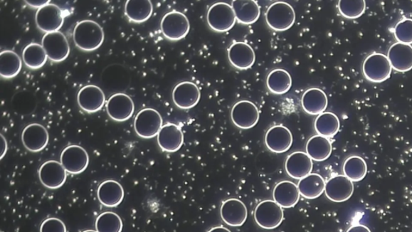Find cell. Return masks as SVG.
I'll return each mask as SVG.
<instances>
[{"label":"cell","mask_w":412,"mask_h":232,"mask_svg":"<svg viewBox=\"0 0 412 232\" xmlns=\"http://www.w3.org/2000/svg\"><path fill=\"white\" fill-rule=\"evenodd\" d=\"M343 173L350 181L359 182L367 174V164L364 159L359 156H352L343 164Z\"/></svg>","instance_id":"cell-35"},{"label":"cell","mask_w":412,"mask_h":232,"mask_svg":"<svg viewBox=\"0 0 412 232\" xmlns=\"http://www.w3.org/2000/svg\"><path fill=\"white\" fill-rule=\"evenodd\" d=\"M313 163L304 152H295L288 156L285 162L287 174L294 179L300 180L312 173Z\"/></svg>","instance_id":"cell-20"},{"label":"cell","mask_w":412,"mask_h":232,"mask_svg":"<svg viewBox=\"0 0 412 232\" xmlns=\"http://www.w3.org/2000/svg\"><path fill=\"white\" fill-rule=\"evenodd\" d=\"M366 4L364 0L361 1H339L338 2V10L342 16L347 19H358L364 14Z\"/></svg>","instance_id":"cell-37"},{"label":"cell","mask_w":412,"mask_h":232,"mask_svg":"<svg viewBox=\"0 0 412 232\" xmlns=\"http://www.w3.org/2000/svg\"><path fill=\"white\" fill-rule=\"evenodd\" d=\"M73 41L80 50L85 52L95 51L104 41L103 29L94 21H80L73 30Z\"/></svg>","instance_id":"cell-1"},{"label":"cell","mask_w":412,"mask_h":232,"mask_svg":"<svg viewBox=\"0 0 412 232\" xmlns=\"http://www.w3.org/2000/svg\"><path fill=\"white\" fill-rule=\"evenodd\" d=\"M201 91L195 83L183 82L176 85L173 93L174 102L181 109H190L198 105Z\"/></svg>","instance_id":"cell-18"},{"label":"cell","mask_w":412,"mask_h":232,"mask_svg":"<svg viewBox=\"0 0 412 232\" xmlns=\"http://www.w3.org/2000/svg\"><path fill=\"white\" fill-rule=\"evenodd\" d=\"M292 84V77L289 73L282 69H275L267 78L268 88L275 95H284L291 89Z\"/></svg>","instance_id":"cell-30"},{"label":"cell","mask_w":412,"mask_h":232,"mask_svg":"<svg viewBox=\"0 0 412 232\" xmlns=\"http://www.w3.org/2000/svg\"><path fill=\"white\" fill-rule=\"evenodd\" d=\"M105 102V95L97 85H88L79 90L78 103L85 112L95 113L100 111Z\"/></svg>","instance_id":"cell-15"},{"label":"cell","mask_w":412,"mask_h":232,"mask_svg":"<svg viewBox=\"0 0 412 232\" xmlns=\"http://www.w3.org/2000/svg\"><path fill=\"white\" fill-rule=\"evenodd\" d=\"M228 58L236 68L248 70L255 63V53L247 43L236 42L228 50Z\"/></svg>","instance_id":"cell-21"},{"label":"cell","mask_w":412,"mask_h":232,"mask_svg":"<svg viewBox=\"0 0 412 232\" xmlns=\"http://www.w3.org/2000/svg\"><path fill=\"white\" fill-rule=\"evenodd\" d=\"M22 60L19 55L11 51L0 53V75L6 79L14 78L21 72Z\"/></svg>","instance_id":"cell-31"},{"label":"cell","mask_w":412,"mask_h":232,"mask_svg":"<svg viewBox=\"0 0 412 232\" xmlns=\"http://www.w3.org/2000/svg\"><path fill=\"white\" fill-rule=\"evenodd\" d=\"M304 111L312 115H319L324 112L328 107V97L324 91L319 88L307 90L301 99Z\"/></svg>","instance_id":"cell-26"},{"label":"cell","mask_w":412,"mask_h":232,"mask_svg":"<svg viewBox=\"0 0 412 232\" xmlns=\"http://www.w3.org/2000/svg\"><path fill=\"white\" fill-rule=\"evenodd\" d=\"M157 142L164 152H175L181 149L184 144L181 128L174 124L164 125L158 134Z\"/></svg>","instance_id":"cell-23"},{"label":"cell","mask_w":412,"mask_h":232,"mask_svg":"<svg viewBox=\"0 0 412 232\" xmlns=\"http://www.w3.org/2000/svg\"><path fill=\"white\" fill-rule=\"evenodd\" d=\"M36 23L42 32H58L64 23L63 11L58 5L48 4L36 11Z\"/></svg>","instance_id":"cell-8"},{"label":"cell","mask_w":412,"mask_h":232,"mask_svg":"<svg viewBox=\"0 0 412 232\" xmlns=\"http://www.w3.org/2000/svg\"><path fill=\"white\" fill-rule=\"evenodd\" d=\"M293 137L290 130L282 125L270 127L265 137V143L270 151L282 154L290 149Z\"/></svg>","instance_id":"cell-17"},{"label":"cell","mask_w":412,"mask_h":232,"mask_svg":"<svg viewBox=\"0 0 412 232\" xmlns=\"http://www.w3.org/2000/svg\"><path fill=\"white\" fill-rule=\"evenodd\" d=\"M231 120L241 130H250L259 122V109L250 101H239L232 108Z\"/></svg>","instance_id":"cell-11"},{"label":"cell","mask_w":412,"mask_h":232,"mask_svg":"<svg viewBox=\"0 0 412 232\" xmlns=\"http://www.w3.org/2000/svg\"><path fill=\"white\" fill-rule=\"evenodd\" d=\"M153 6L151 1H127L125 14L128 19L134 23H143L149 19Z\"/></svg>","instance_id":"cell-34"},{"label":"cell","mask_w":412,"mask_h":232,"mask_svg":"<svg viewBox=\"0 0 412 232\" xmlns=\"http://www.w3.org/2000/svg\"><path fill=\"white\" fill-rule=\"evenodd\" d=\"M236 21L235 11L229 4L216 3L212 5L208 11V24L215 32L229 31L235 26Z\"/></svg>","instance_id":"cell-4"},{"label":"cell","mask_w":412,"mask_h":232,"mask_svg":"<svg viewBox=\"0 0 412 232\" xmlns=\"http://www.w3.org/2000/svg\"><path fill=\"white\" fill-rule=\"evenodd\" d=\"M122 221L114 212L107 211L101 213L96 219L95 228L97 232H122Z\"/></svg>","instance_id":"cell-36"},{"label":"cell","mask_w":412,"mask_h":232,"mask_svg":"<svg viewBox=\"0 0 412 232\" xmlns=\"http://www.w3.org/2000/svg\"><path fill=\"white\" fill-rule=\"evenodd\" d=\"M26 4L31 7L36 8V9H41L44 7V6L51 4L48 0H46V1H26Z\"/></svg>","instance_id":"cell-41"},{"label":"cell","mask_w":412,"mask_h":232,"mask_svg":"<svg viewBox=\"0 0 412 232\" xmlns=\"http://www.w3.org/2000/svg\"><path fill=\"white\" fill-rule=\"evenodd\" d=\"M332 151L333 147L329 138L319 135L311 137L306 145V154L315 162L327 160Z\"/></svg>","instance_id":"cell-29"},{"label":"cell","mask_w":412,"mask_h":232,"mask_svg":"<svg viewBox=\"0 0 412 232\" xmlns=\"http://www.w3.org/2000/svg\"><path fill=\"white\" fill-rule=\"evenodd\" d=\"M161 27L166 38L170 41H180L186 38L189 33L190 23L187 16L182 12L173 11L164 15Z\"/></svg>","instance_id":"cell-7"},{"label":"cell","mask_w":412,"mask_h":232,"mask_svg":"<svg viewBox=\"0 0 412 232\" xmlns=\"http://www.w3.org/2000/svg\"><path fill=\"white\" fill-rule=\"evenodd\" d=\"M297 186L301 196L315 199L324 192L325 181L321 175L310 174L300 179Z\"/></svg>","instance_id":"cell-28"},{"label":"cell","mask_w":412,"mask_h":232,"mask_svg":"<svg viewBox=\"0 0 412 232\" xmlns=\"http://www.w3.org/2000/svg\"><path fill=\"white\" fill-rule=\"evenodd\" d=\"M48 139L46 128L39 124L29 125L22 132L23 144L30 152L42 151L46 147Z\"/></svg>","instance_id":"cell-19"},{"label":"cell","mask_w":412,"mask_h":232,"mask_svg":"<svg viewBox=\"0 0 412 232\" xmlns=\"http://www.w3.org/2000/svg\"><path fill=\"white\" fill-rule=\"evenodd\" d=\"M163 127V119L157 110L146 108L134 119V127L139 137L150 139L158 136Z\"/></svg>","instance_id":"cell-5"},{"label":"cell","mask_w":412,"mask_h":232,"mask_svg":"<svg viewBox=\"0 0 412 232\" xmlns=\"http://www.w3.org/2000/svg\"><path fill=\"white\" fill-rule=\"evenodd\" d=\"M255 219L257 224L263 229L278 228L284 221V211L275 201H263L256 206Z\"/></svg>","instance_id":"cell-6"},{"label":"cell","mask_w":412,"mask_h":232,"mask_svg":"<svg viewBox=\"0 0 412 232\" xmlns=\"http://www.w3.org/2000/svg\"><path fill=\"white\" fill-rule=\"evenodd\" d=\"M89 156L88 152L81 146H68L60 155V163L70 174H79L87 169L89 164Z\"/></svg>","instance_id":"cell-9"},{"label":"cell","mask_w":412,"mask_h":232,"mask_svg":"<svg viewBox=\"0 0 412 232\" xmlns=\"http://www.w3.org/2000/svg\"><path fill=\"white\" fill-rule=\"evenodd\" d=\"M40 232H66V227L60 219L49 218L41 225Z\"/></svg>","instance_id":"cell-39"},{"label":"cell","mask_w":412,"mask_h":232,"mask_svg":"<svg viewBox=\"0 0 412 232\" xmlns=\"http://www.w3.org/2000/svg\"><path fill=\"white\" fill-rule=\"evenodd\" d=\"M42 46L48 59L60 63L69 56L70 48L66 36L60 32L46 33L42 38Z\"/></svg>","instance_id":"cell-10"},{"label":"cell","mask_w":412,"mask_h":232,"mask_svg":"<svg viewBox=\"0 0 412 232\" xmlns=\"http://www.w3.org/2000/svg\"><path fill=\"white\" fill-rule=\"evenodd\" d=\"M22 56L24 64L32 70L41 68L46 65L48 60L44 48L38 43H32L24 48Z\"/></svg>","instance_id":"cell-33"},{"label":"cell","mask_w":412,"mask_h":232,"mask_svg":"<svg viewBox=\"0 0 412 232\" xmlns=\"http://www.w3.org/2000/svg\"><path fill=\"white\" fill-rule=\"evenodd\" d=\"M347 232H371L366 226L362 224H356L350 227Z\"/></svg>","instance_id":"cell-40"},{"label":"cell","mask_w":412,"mask_h":232,"mask_svg":"<svg viewBox=\"0 0 412 232\" xmlns=\"http://www.w3.org/2000/svg\"><path fill=\"white\" fill-rule=\"evenodd\" d=\"M83 232H97V231H94V230H87V231H84Z\"/></svg>","instance_id":"cell-44"},{"label":"cell","mask_w":412,"mask_h":232,"mask_svg":"<svg viewBox=\"0 0 412 232\" xmlns=\"http://www.w3.org/2000/svg\"><path fill=\"white\" fill-rule=\"evenodd\" d=\"M232 8L235 11L236 19L243 24L254 23L259 19L260 8L253 0H237L232 2Z\"/></svg>","instance_id":"cell-27"},{"label":"cell","mask_w":412,"mask_h":232,"mask_svg":"<svg viewBox=\"0 0 412 232\" xmlns=\"http://www.w3.org/2000/svg\"><path fill=\"white\" fill-rule=\"evenodd\" d=\"M97 199L107 207L119 206L125 199V190L120 182L115 180H107L101 183L97 188Z\"/></svg>","instance_id":"cell-24"},{"label":"cell","mask_w":412,"mask_h":232,"mask_svg":"<svg viewBox=\"0 0 412 232\" xmlns=\"http://www.w3.org/2000/svg\"><path fill=\"white\" fill-rule=\"evenodd\" d=\"M1 139H2L1 156H0V158L3 159L6 154V152H7V151H8V144H7V140H6V139L4 138V137L3 135H1Z\"/></svg>","instance_id":"cell-42"},{"label":"cell","mask_w":412,"mask_h":232,"mask_svg":"<svg viewBox=\"0 0 412 232\" xmlns=\"http://www.w3.org/2000/svg\"><path fill=\"white\" fill-rule=\"evenodd\" d=\"M134 111L132 97L126 94H115L107 102V112L110 119L124 122L130 119Z\"/></svg>","instance_id":"cell-14"},{"label":"cell","mask_w":412,"mask_h":232,"mask_svg":"<svg viewBox=\"0 0 412 232\" xmlns=\"http://www.w3.org/2000/svg\"><path fill=\"white\" fill-rule=\"evenodd\" d=\"M362 72L368 81L380 83L391 77L392 67L385 54L374 53L365 59L362 65Z\"/></svg>","instance_id":"cell-2"},{"label":"cell","mask_w":412,"mask_h":232,"mask_svg":"<svg viewBox=\"0 0 412 232\" xmlns=\"http://www.w3.org/2000/svg\"><path fill=\"white\" fill-rule=\"evenodd\" d=\"M319 136L334 137L340 130V120L334 113L324 112L319 115L315 123Z\"/></svg>","instance_id":"cell-32"},{"label":"cell","mask_w":412,"mask_h":232,"mask_svg":"<svg viewBox=\"0 0 412 232\" xmlns=\"http://www.w3.org/2000/svg\"><path fill=\"white\" fill-rule=\"evenodd\" d=\"M298 186L292 181H282L275 186L273 199L276 204L284 209H292L300 200Z\"/></svg>","instance_id":"cell-25"},{"label":"cell","mask_w":412,"mask_h":232,"mask_svg":"<svg viewBox=\"0 0 412 232\" xmlns=\"http://www.w3.org/2000/svg\"><path fill=\"white\" fill-rule=\"evenodd\" d=\"M208 232H231V231L229 229H227L224 227H221V226H219V227L213 228Z\"/></svg>","instance_id":"cell-43"},{"label":"cell","mask_w":412,"mask_h":232,"mask_svg":"<svg viewBox=\"0 0 412 232\" xmlns=\"http://www.w3.org/2000/svg\"><path fill=\"white\" fill-rule=\"evenodd\" d=\"M393 70L405 73L412 70V46L397 42L392 45L387 53Z\"/></svg>","instance_id":"cell-22"},{"label":"cell","mask_w":412,"mask_h":232,"mask_svg":"<svg viewBox=\"0 0 412 232\" xmlns=\"http://www.w3.org/2000/svg\"><path fill=\"white\" fill-rule=\"evenodd\" d=\"M220 212L223 222L231 227H241L248 219L247 206L239 199L226 200L221 206Z\"/></svg>","instance_id":"cell-16"},{"label":"cell","mask_w":412,"mask_h":232,"mask_svg":"<svg viewBox=\"0 0 412 232\" xmlns=\"http://www.w3.org/2000/svg\"><path fill=\"white\" fill-rule=\"evenodd\" d=\"M354 191V182L345 175L334 176L325 183L326 197L334 203H343L349 200Z\"/></svg>","instance_id":"cell-12"},{"label":"cell","mask_w":412,"mask_h":232,"mask_svg":"<svg viewBox=\"0 0 412 232\" xmlns=\"http://www.w3.org/2000/svg\"><path fill=\"white\" fill-rule=\"evenodd\" d=\"M265 16L268 26L280 32L291 28L296 21V12L292 6L286 2H275L270 5Z\"/></svg>","instance_id":"cell-3"},{"label":"cell","mask_w":412,"mask_h":232,"mask_svg":"<svg viewBox=\"0 0 412 232\" xmlns=\"http://www.w3.org/2000/svg\"><path fill=\"white\" fill-rule=\"evenodd\" d=\"M39 179L43 186L51 190H56L65 184L67 172L60 162L48 161L41 167Z\"/></svg>","instance_id":"cell-13"},{"label":"cell","mask_w":412,"mask_h":232,"mask_svg":"<svg viewBox=\"0 0 412 232\" xmlns=\"http://www.w3.org/2000/svg\"><path fill=\"white\" fill-rule=\"evenodd\" d=\"M395 38L402 44H412V19H404L399 21L393 29Z\"/></svg>","instance_id":"cell-38"}]
</instances>
